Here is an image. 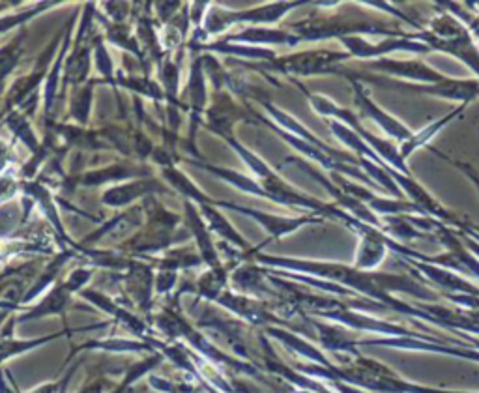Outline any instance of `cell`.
Returning a JSON list of instances; mask_svg holds the SVG:
<instances>
[{"label":"cell","instance_id":"obj_1","mask_svg":"<svg viewBox=\"0 0 479 393\" xmlns=\"http://www.w3.org/2000/svg\"><path fill=\"white\" fill-rule=\"evenodd\" d=\"M341 59H343L341 55H335V52L326 51L301 52V55L275 60L274 69L285 71V74H313V71H321L323 68H328L333 62H339Z\"/></svg>","mask_w":479,"mask_h":393},{"label":"cell","instance_id":"obj_7","mask_svg":"<svg viewBox=\"0 0 479 393\" xmlns=\"http://www.w3.org/2000/svg\"><path fill=\"white\" fill-rule=\"evenodd\" d=\"M159 186L154 180H140V182H132L128 186H118V188H111L103 193L101 201L108 206H126L132 205L139 196H145L152 191H156Z\"/></svg>","mask_w":479,"mask_h":393},{"label":"cell","instance_id":"obj_10","mask_svg":"<svg viewBox=\"0 0 479 393\" xmlns=\"http://www.w3.org/2000/svg\"><path fill=\"white\" fill-rule=\"evenodd\" d=\"M294 36H289L287 32L281 30H268V28H247L236 36H230L227 40L230 42H242V44H289L294 45Z\"/></svg>","mask_w":479,"mask_h":393},{"label":"cell","instance_id":"obj_12","mask_svg":"<svg viewBox=\"0 0 479 393\" xmlns=\"http://www.w3.org/2000/svg\"><path fill=\"white\" fill-rule=\"evenodd\" d=\"M162 360H164V356H162V354H154V356H150V358H147V360H143V362L133 364V365L126 371V374H124L122 382H120L113 391H109V393H126V391H128L139 379H143L145 374H148L156 365H159V362H162Z\"/></svg>","mask_w":479,"mask_h":393},{"label":"cell","instance_id":"obj_23","mask_svg":"<svg viewBox=\"0 0 479 393\" xmlns=\"http://www.w3.org/2000/svg\"><path fill=\"white\" fill-rule=\"evenodd\" d=\"M4 317H8V309H4V311H0V325H3V320H4Z\"/></svg>","mask_w":479,"mask_h":393},{"label":"cell","instance_id":"obj_11","mask_svg":"<svg viewBox=\"0 0 479 393\" xmlns=\"http://www.w3.org/2000/svg\"><path fill=\"white\" fill-rule=\"evenodd\" d=\"M225 287H227V272H225L223 266L221 268H210L206 274L201 276V279L197 283L199 294L210 301H216L225 293Z\"/></svg>","mask_w":479,"mask_h":393},{"label":"cell","instance_id":"obj_4","mask_svg":"<svg viewBox=\"0 0 479 393\" xmlns=\"http://www.w3.org/2000/svg\"><path fill=\"white\" fill-rule=\"evenodd\" d=\"M81 296H84L86 300H91L94 306H98L100 309H103L105 313L113 315L118 323H122L126 328H130V332L140 335V337H147L148 339V332H147V325L140 320L139 317L132 315L128 309H124L120 306H116V303L109 298L105 296L101 293H96V291H81Z\"/></svg>","mask_w":479,"mask_h":393},{"label":"cell","instance_id":"obj_3","mask_svg":"<svg viewBox=\"0 0 479 393\" xmlns=\"http://www.w3.org/2000/svg\"><path fill=\"white\" fill-rule=\"evenodd\" d=\"M216 206H223V208H228V210H235V212H240V213H245V216L253 218L255 221H259L266 232H270V235L274 238H281L289 235V232H292L294 229H298L299 225H304L311 220H283V218H274V216H268V213H262V212H257L253 208H245V206H238V205H233V203H227V201H216Z\"/></svg>","mask_w":479,"mask_h":393},{"label":"cell","instance_id":"obj_22","mask_svg":"<svg viewBox=\"0 0 479 393\" xmlns=\"http://www.w3.org/2000/svg\"><path fill=\"white\" fill-rule=\"evenodd\" d=\"M0 393H8V386H6V382H4L3 373H0Z\"/></svg>","mask_w":479,"mask_h":393},{"label":"cell","instance_id":"obj_21","mask_svg":"<svg viewBox=\"0 0 479 393\" xmlns=\"http://www.w3.org/2000/svg\"><path fill=\"white\" fill-rule=\"evenodd\" d=\"M60 386H62V382H49V384H44V386H40L38 389H34L30 393H59Z\"/></svg>","mask_w":479,"mask_h":393},{"label":"cell","instance_id":"obj_13","mask_svg":"<svg viewBox=\"0 0 479 393\" xmlns=\"http://www.w3.org/2000/svg\"><path fill=\"white\" fill-rule=\"evenodd\" d=\"M139 174L140 172H137V169H133V167L115 165V167L101 169V171L86 172L84 176H81V184H84V186H100V184H105V182L124 180V178H133V176H139Z\"/></svg>","mask_w":479,"mask_h":393},{"label":"cell","instance_id":"obj_15","mask_svg":"<svg viewBox=\"0 0 479 393\" xmlns=\"http://www.w3.org/2000/svg\"><path fill=\"white\" fill-rule=\"evenodd\" d=\"M92 88H94V83H88L83 88H79L72 98V116L79 124L88 122V115H91V107H92Z\"/></svg>","mask_w":479,"mask_h":393},{"label":"cell","instance_id":"obj_19","mask_svg":"<svg viewBox=\"0 0 479 393\" xmlns=\"http://www.w3.org/2000/svg\"><path fill=\"white\" fill-rule=\"evenodd\" d=\"M91 276H92V270H88V268H77V270L69 274L66 285L72 289V293L83 291V287L88 283V279H91Z\"/></svg>","mask_w":479,"mask_h":393},{"label":"cell","instance_id":"obj_16","mask_svg":"<svg viewBox=\"0 0 479 393\" xmlns=\"http://www.w3.org/2000/svg\"><path fill=\"white\" fill-rule=\"evenodd\" d=\"M23 38L25 36L20 34L10 45H6L3 51H0V83L6 79V76L15 68L17 60H20L21 52H23V47H21Z\"/></svg>","mask_w":479,"mask_h":393},{"label":"cell","instance_id":"obj_6","mask_svg":"<svg viewBox=\"0 0 479 393\" xmlns=\"http://www.w3.org/2000/svg\"><path fill=\"white\" fill-rule=\"evenodd\" d=\"M72 294H74L72 289H69L66 283H60L51 293H47V296L38 303L36 308L27 311L20 320L21 323H27V320H36V318H42L47 315H64L68 303H69V296Z\"/></svg>","mask_w":479,"mask_h":393},{"label":"cell","instance_id":"obj_8","mask_svg":"<svg viewBox=\"0 0 479 393\" xmlns=\"http://www.w3.org/2000/svg\"><path fill=\"white\" fill-rule=\"evenodd\" d=\"M201 212H203V216L206 218L208 227H210L212 232H216L218 237H221L228 244H233V245H236L240 249H245V252H250V244H247L238 235V230L233 225H230L220 212H216L214 208H212V205H201Z\"/></svg>","mask_w":479,"mask_h":393},{"label":"cell","instance_id":"obj_9","mask_svg":"<svg viewBox=\"0 0 479 393\" xmlns=\"http://www.w3.org/2000/svg\"><path fill=\"white\" fill-rule=\"evenodd\" d=\"M164 178L165 180L179 191L182 193L184 196H188V201H195V203H199V205H216L214 199H210V196H206L197 186H195L189 178L180 172L176 167L169 165L164 169Z\"/></svg>","mask_w":479,"mask_h":393},{"label":"cell","instance_id":"obj_17","mask_svg":"<svg viewBox=\"0 0 479 393\" xmlns=\"http://www.w3.org/2000/svg\"><path fill=\"white\" fill-rule=\"evenodd\" d=\"M94 59H96V66L100 69V74L103 77H111L113 76V60L109 57L108 49H105L101 40L94 42Z\"/></svg>","mask_w":479,"mask_h":393},{"label":"cell","instance_id":"obj_18","mask_svg":"<svg viewBox=\"0 0 479 393\" xmlns=\"http://www.w3.org/2000/svg\"><path fill=\"white\" fill-rule=\"evenodd\" d=\"M47 6H52V4H51V3L40 4L38 8H32V10H28V12H25V13L12 15V17H6V20H0V32H6V30H10V28H13V27H17V25H21V23H25V21H30L34 15H38V13L44 12Z\"/></svg>","mask_w":479,"mask_h":393},{"label":"cell","instance_id":"obj_14","mask_svg":"<svg viewBox=\"0 0 479 393\" xmlns=\"http://www.w3.org/2000/svg\"><path fill=\"white\" fill-rule=\"evenodd\" d=\"M88 349H100V350H108V352H140V350H150V347L147 343L126 341V339H108V341H91V343L81 345L77 350H88Z\"/></svg>","mask_w":479,"mask_h":393},{"label":"cell","instance_id":"obj_2","mask_svg":"<svg viewBox=\"0 0 479 393\" xmlns=\"http://www.w3.org/2000/svg\"><path fill=\"white\" fill-rule=\"evenodd\" d=\"M152 268L143 262H128V276H126V291L132 300L140 309L148 311L152 300Z\"/></svg>","mask_w":479,"mask_h":393},{"label":"cell","instance_id":"obj_24","mask_svg":"<svg viewBox=\"0 0 479 393\" xmlns=\"http://www.w3.org/2000/svg\"><path fill=\"white\" fill-rule=\"evenodd\" d=\"M294 393H316V391H311V389H294Z\"/></svg>","mask_w":479,"mask_h":393},{"label":"cell","instance_id":"obj_20","mask_svg":"<svg viewBox=\"0 0 479 393\" xmlns=\"http://www.w3.org/2000/svg\"><path fill=\"white\" fill-rule=\"evenodd\" d=\"M176 283V272H171V270H162L157 276H156V281H154V287H156V293L159 294H165L169 291H172Z\"/></svg>","mask_w":479,"mask_h":393},{"label":"cell","instance_id":"obj_5","mask_svg":"<svg viewBox=\"0 0 479 393\" xmlns=\"http://www.w3.org/2000/svg\"><path fill=\"white\" fill-rule=\"evenodd\" d=\"M186 216H188V227L193 232L195 240H197V245L201 249V259L204 264L210 268H221L220 257H218V249L214 247V242L210 240V232L208 227H204L203 220L199 218V212L191 203H186Z\"/></svg>","mask_w":479,"mask_h":393}]
</instances>
